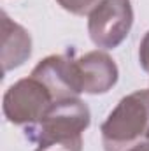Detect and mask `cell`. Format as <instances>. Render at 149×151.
<instances>
[{"label":"cell","instance_id":"obj_1","mask_svg":"<svg viewBox=\"0 0 149 151\" xmlns=\"http://www.w3.org/2000/svg\"><path fill=\"white\" fill-rule=\"evenodd\" d=\"M90 118L88 106L77 97L54 100L37 121L25 127V137L34 151H82Z\"/></svg>","mask_w":149,"mask_h":151},{"label":"cell","instance_id":"obj_2","mask_svg":"<svg viewBox=\"0 0 149 151\" xmlns=\"http://www.w3.org/2000/svg\"><path fill=\"white\" fill-rule=\"evenodd\" d=\"M105 151H128L149 135V90L133 91L119 100L102 128Z\"/></svg>","mask_w":149,"mask_h":151},{"label":"cell","instance_id":"obj_3","mask_svg":"<svg viewBox=\"0 0 149 151\" xmlns=\"http://www.w3.org/2000/svg\"><path fill=\"white\" fill-rule=\"evenodd\" d=\"M133 23L130 0H102L88 19V32L95 46L104 49L117 47L128 35Z\"/></svg>","mask_w":149,"mask_h":151},{"label":"cell","instance_id":"obj_4","mask_svg":"<svg viewBox=\"0 0 149 151\" xmlns=\"http://www.w3.org/2000/svg\"><path fill=\"white\" fill-rule=\"evenodd\" d=\"M53 102L54 99L49 90L37 77L28 76L9 86L4 95L2 111L11 123L27 127L37 121Z\"/></svg>","mask_w":149,"mask_h":151},{"label":"cell","instance_id":"obj_5","mask_svg":"<svg viewBox=\"0 0 149 151\" xmlns=\"http://www.w3.org/2000/svg\"><path fill=\"white\" fill-rule=\"evenodd\" d=\"M34 77L49 90L54 100L62 99H72L82 93L81 77L77 69V58L69 55H51L44 60H40L37 67L32 70Z\"/></svg>","mask_w":149,"mask_h":151},{"label":"cell","instance_id":"obj_6","mask_svg":"<svg viewBox=\"0 0 149 151\" xmlns=\"http://www.w3.org/2000/svg\"><path fill=\"white\" fill-rule=\"evenodd\" d=\"M77 69L84 93H107L117 81V67L104 51H90L79 56Z\"/></svg>","mask_w":149,"mask_h":151},{"label":"cell","instance_id":"obj_7","mask_svg":"<svg viewBox=\"0 0 149 151\" xmlns=\"http://www.w3.org/2000/svg\"><path fill=\"white\" fill-rule=\"evenodd\" d=\"M32 55V39L28 32L2 12V65L4 72L19 67Z\"/></svg>","mask_w":149,"mask_h":151},{"label":"cell","instance_id":"obj_8","mask_svg":"<svg viewBox=\"0 0 149 151\" xmlns=\"http://www.w3.org/2000/svg\"><path fill=\"white\" fill-rule=\"evenodd\" d=\"M65 11L77 14V16H84V14H90L102 0H56Z\"/></svg>","mask_w":149,"mask_h":151},{"label":"cell","instance_id":"obj_9","mask_svg":"<svg viewBox=\"0 0 149 151\" xmlns=\"http://www.w3.org/2000/svg\"><path fill=\"white\" fill-rule=\"evenodd\" d=\"M139 60H140V65L142 69L149 72V32L144 35L142 42H140V49H139Z\"/></svg>","mask_w":149,"mask_h":151},{"label":"cell","instance_id":"obj_10","mask_svg":"<svg viewBox=\"0 0 149 151\" xmlns=\"http://www.w3.org/2000/svg\"><path fill=\"white\" fill-rule=\"evenodd\" d=\"M128 151H149V135L142 141V142H139L137 146H133L132 150H128Z\"/></svg>","mask_w":149,"mask_h":151}]
</instances>
